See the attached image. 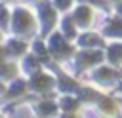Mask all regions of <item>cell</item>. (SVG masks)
Wrapping results in <instances>:
<instances>
[{"label":"cell","instance_id":"obj_1","mask_svg":"<svg viewBox=\"0 0 122 118\" xmlns=\"http://www.w3.org/2000/svg\"><path fill=\"white\" fill-rule=\"evenodd\" d=\"M57 4H59V6H67V4H69V0H57Z\"/></svg>","mask_w":122,"mask_h":118}]
</instances>
